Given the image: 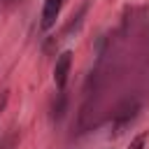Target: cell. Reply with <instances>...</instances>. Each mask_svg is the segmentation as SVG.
<instances>
[{
    "label": "cell",
    "mask_w": 149,
    "mask_h": 149,
    "mask_svg": "<svg viewBox=\"0 0 149 149\" xmlns=\"http://www.w3.org/2000/svg\"><path fill=\"white\" fill-rule=\"evenodd\" d=\"M70 68H72V51H63V54L56 58V65H54V81H56V86H58L61 91H63L65 84H68Z\"/></svg>",
    "instance_id": "2"
},
{
    "label": "cell",
    "mask_w": 149,
    "mask_h": 149,
    "mask_svg": "<svg viewBox=\"0 0 149 149\" xmlns=\"http://www.w3.org/2000/svg\"><path fill=\"white\" fill-rule=\"evenodd\" d=\"M144 144H147V133H140V135H135L130 140V147L128 149H144Z\"/></svg>",
    "instance_id": "5"
},
{
    "label": "cell",
    "mask_w": 149,
    "mask_h": 149,
    "mask_svg": "<svg viewBox=\"0 0 149 149\" xmlns=\"http://www.w3.org/2000/svg\"><path fill=\"white\" fill-rule=\"evenodd\" d=\"M137 112H140V102H137L135 98H128V100H123L121 105H116V109L112 112V121H114L116 126H126V123H130V121L137 116Z\"/></svg>",
    "instance_id": "1"
},
{
    "label": "cell",
    "mask_w": 149,
    "mask_h": 149,
    "mask_svg": "<svg viewBox=\"0 0 149 149\" xmlns=\"http://www.w3.org/2000/svg\"><path fill=\"white\" fill-rule=\"evenodd\" d=\"M65 105H68L65 95H63V93H58V95H56V100H54V105H51V116H54L56 121L65 114Z\"/></svg>",
    "instance_id": "4"
},
{
    "label": "cell",
    "mask_w": 149,
    "mask_h": 149,
    "mask_svg": "<svg viewBox=\"0 0 149 149\" xmlns=\"http://www.w3.org/2000/svg\"><path fill=\"white\" fill-rule=\"evenodd\" d=\"M61 7H63V0H44V9H42V23H40L44 30H49V28L56 23Z\"/></svg>",
    "instance_id": "3"
},
{
    "label": "cell",
    "mask_w": 149,
    "mask_h": 149,
    "mask_svg": "<svg viewBox=\"0 0 149 149\" xmlns=\"http://www.w3.org/2000/svg\"><path fill=\"white\" fill-rule=\"evenodd\" d=\"M7 2H14V0H7Z\"/></svg>",
    "instance_id": "6"
}]
</instances>
